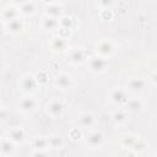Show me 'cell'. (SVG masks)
<instances>
[{
    "mask_svg": "<svg viewBox=\"0 0 157 157\" xmlns=\"http://www.w3.org/2000/svg\"><path fill=\"white\" fill-rule=\"evenodd\" d=\"M88 66L93 72H103L108 66V61L103 56H93L90 59Z\"/></svg>",
    "mask_w": 157,
    "mask_h": 157,
    "instance_id": "1",
    "label": "cell"
},
{
    "mask_svg": "<svg viewBox=\"0 0 157 157\" xmlns=\"http://www.w3.org/2000/svg\"><path fill=\"white\" fill-rule=\"evenodd\" d=\"M110 101L115 104H125L128 102L126 91L121 87H114L110 91Z\"/></svg>",
    "mask_w": 157,
    "mask_h": 157,
    "instance_id": "2",
    "label": "cell"
},
{
    "mask_svg": "<svg viewBox=\"0 0 157 157\" xmlns=\"http://www.w3.org/2000/svg\"><path fill=\"white\" fill-rule=\"evenodd\" d=\"M54 85L60 90H69L72 86V77L67 74H59L54 80Z\"/></svg>",
    "mask_w": 157,
    "mask_h": 157,
    "instance_id": "3",
    "label": "cell"
},
{
    "mask_svg": "<svg viewBox=\"0 0 157 157\" xmlns=\"http://www.w3.org/2000/svg\"><path fill=\"white\" fill-rule=\"evenodd\" d=\"M103 134L101 131H92L87 135V145L92 148H97V147H101L102 144H103Z\"/></svg>",
    "mask_w": 157,
    "mask_h": 157,
    "instance_id": "4",
    "label": "cell"
},
{
    "mask_svg": "<svg viewBox=\"0 0 157 157\" xmlns=\"http://www.w3.org/2000/svg\"><path fill=\"white\" fill-rule=\"evenodd\" d=\"M126 87L131 92H142L146 88V81L140 77H132L128 81Z\"/></svg>",
    "mask_w": 157,
    "mask_h": 157,
    "instance_id": "5",
    "label": "cell"
},
{
    "mask_svg": "<svg viewBox=\"0 0 157 157\" xmlns=\"http://www.w3.org/2000/svg\"><path fill=\"white\" fill-rule=\"evenodd\" d=\"M37 85H38L37 83V80L32 75H26L22 78V81H21V87H22V90L25 92H33L34 88L37 87Z\"/></svg>",
    "mask_w": 157,
    "mask_h": 157,
    "instance_id": "6",
    "label": "cell"
},
{
    "mask_svg": "<svg viewBox=\"0 0 157 157\" xmlns=\"http://www.w3.org/2000/svg\"><path fill=\"white\" fill-rule=\"evenodd\" d=\"M63 112H64V105H63V103L60 101L54 99L48 104V113L52 117L58 118V117H60L63 114Z\"/></svg>",
    "mask_w": 157,
    "mask_h": 157,
    "instance_id": "7",
    "label": "cell"
},
{
    "mask_svg": "<svg viewBox=\"0 0 157 157\" xmlns=\"http://www.w3.org/2000/svg\"><path fill=\"white\" fill-rule=\"evenodd\" d=\"M97 50L98 53L104 58V56H108L112 54L113 52V44L108 40V39H102L98 44H97Z\"/></svg>",
    "mask_w": 157,
    "mask_h": 157,
    "instance_id": "8",
    "label": "cell"
},
{
    "mask_svg": "<svg viewBox=\"0 0 157 157\" xmlns=\"http://www.w3.org/2000/svg\"><path fill=\"white\" fill-rule=\"evenodd\" d=\"M86 60V54L82 49H74L70 52V61L74 64H82Z\"/></svg>",
    "mask_w": 157,
    "mask_h": 157,
    "instance_id": "9",
    "label": "cell"
},
{
    "mask_svg": "<svg viewBox=\"0 0 157 157\" xmlns=\"http://www.w3.org/2000/svg\"><path fill=\"white\" fill-rule=\"evenodd\" d=\"M36 108V101L31 97H25L21 99L20 102V109L25 113H28V112H32L33 109Z\"/></svg>",
    "mask_w": 157,
    "mask_h": 157,
    "instance_id": "10",
    "label": "cell"
},
{
    "mask_svg": "<svg viewBox=\"0 0 157 157\" xmlns=\"http://www.w3.org/2000/svg\"><path fill=\"white\" fill-rule=\"evenodd\" d=\"M22 28H23V23L18 18H12V20L7 21V23H6V29L11 33H18Z\"/></svg>",
    "mask_w": 157,
    "mask_h": 157,
    "instance_id": "11",
    "label": "cell"
},
{
    "mask_svg": "<svg viewBox=\"0 0 157 157\" xmlns=\"http://www.w3.org/2000/svg\"><path fill=\"white\" fill-rule=\"evenodd\" d=\"M52 47H53L55 50H64V49H66V47H67L66 38H64V37H61V36H55V37H53V39H52Z\"/></svg>",
    "mask_w": 157,
    "mask_h": 157,
    "instance_id": "12",
    "label": "cell"
},
{
    "mask_svg": "<svg viewBox=\"0 0 157 157\" xmlns=\"http://www.w3.org/2000/svg\"><path fill=\"white\" fill-rule=\"evenodd\" d=\"M10 140L12 142H22L25 140V131L21 128H15L10 131Z\"/></svg>",
    "mask_w": 157,
    "mask_h": 157,
    "instance_id": "13",
    "label": "cell"
},
{
    "mask_svg": "<svg viewBox=\"0 0 157 157\" xmlns=\"http://www.w3.org/2000/svg\"><path fill=\"white\" fill-rule=\"evenodd\" d=\"M42 26H43L44 29L52 31V29H55V28L59 26V21H58L55 17L47 16L45 18H43V23H42Z\"/></svg>",
    "mask_w": 157,
    "mask_h": 157,
    "instance_id": "14",
    "label": "cell"
},
{
    "mask_svg": "<svg viewBox=\"0 0 157 157\" xmlns=\"http://www.w3.org/2000/svg\"><path fill=\"white\" fill-rule=\"evenodd\" d=\"M0 152L5 156L13 153V144L10 142V140H2L0 142Z\"/></svg>",
    "mask_w": 157,
    "mask_h": 157,
    "instance_id": "15",
    "label": "cell"
},
{
    "mask_svg": "<svg viewBox=\"0 0 157 157\" xmlns=\"http://www.w3.org/2000/svg\"><path fill=\"white\" fill-rule=\"evenodd\" d=\"M80 124L82 126L91 128L94 124V117H93V114H91V113H83L80 117Z\"/></svg>",
    "mask_w": 157,
    "mask_h": 157,
    "instance_id": "16",
    "label": "cell"
},
{
    "mask_svg": "<svg viewBox=\"0 0 157 157\" xmlns=\"http://www.w3.org/2000/svg\"><path fill=\"white\" fill-rule=\"evenodd\" d=\"M34 10H36V5H34V2L33 1H26L25 4H22L21 5V12L23 13V15H26V16H28V15H32L33 12H34Z\"/></svg>",
    "mask_w": 157,
    "mask_h": 157,
    "instance_id": "17",
    "label": "cell"
},
{
    "mask_svg": "<svg viewBox=\"0 0 157 157\" xmlns=\"http://www.w3.org/2000/svg\"><path fill=\"white\" fill-rule=\"evenodd\" d=\"M128 105V108L132 112H137V110H141L142 108V101L139 99V98H134V99H128V102L125 103Z\"/></svg>",
    "mask_w": 157,
    "mask_h": 157,
    "instance_id": "18",
    "label": "cell"
},
{
    "mask_svg": "<svg viewBox=\"0 0 157 157\" xmlns=\"http://www.w3.org/2000/svg\"><path fill=\"white\" fill-rule=\"evenodd\" d=\"M61 12H63V10H61V7L59 5H49L47 7V15L48 16H52V17L56 18V17H59L61 15Z\"/></svg>",
    "mask_w": 157,
    "mask_h": 157,
    "instance_id": "19",
    "label": "cell"
},
{
    "mask_svg": "<svg viewBox=\"0 0 157 157\" xmlns=\"http://www.w3.org/2000/svg\"><path fill=\"white\" fill-rule=\"evenodd\" d=\"M16 15H17V11L15 7L10 6V7H6L4 11H2V17L6 20V21H10L12 18H16Z\"/></svg>",
    "mask_w": 157,
    "mask_h": 157,
    "instance_id": "20",
    "label": "cell"
},
{
    "mask_svg": "<svg viewBox=\"0 0 157 157\" xmlns=\"http://www.w3.org/2000/svg\"><path fill=\"white\" fill-rule=\"evenodd\" d=\"M113 120H114L115 123H118V124H124V123L128 120V115H126L125 112L118 110V112H115V113L113 114Z\"/></svg>",
    "mask_w": 157,
    "mask_h": 157,
    "instance_id": "21",
    "label": "cell"
},
{
    "mask_svg": "<svg viewBox=\"0 0 157 157\" xmlns=\"http://www.w3.org/2000/svg\"><path fill=\"white\" fill-rule=\"evenodd\" d=\"M33 146L36 148H38V150H44V148H47L49 146V141L45 137H37L34 144H33Z\"/></svg>",
    "mask_w": 157,
    "mask_h": 157,
    "instance_id": "22",
    "label": "cell"
},
{
    "mask_svg": "<svg viewBox=\"0 0 157 157\" xmlns=\"http://www.w3.org/2000/svg\"><path fill=\"white\" fill-rule=\"evenodd\" d=\"M48 141H49V145L53 148H60L63 146V139L60 136H52Z\"/></svg>",
    "mask_w": 157,
    "mask_h": 157,
    "instance_id": "23",
    "label": "cell"
},
{
    "mask_svg": "<svg viewBox=\"0 0 157 157\" xmlns=\"http://www.w3.org/2000/svg\"><path fill=\"white\" fill-rule=\"evenodd\" d=\"M59 25L61 26V28L70 29V28H71V26H72V21H71V18H70V17L64 16V17H61V18L59 20Z\"/></svg>",
    "mask_w": 157,
    "mask_h": 157,
    "instance_id": "24",
    "label": "cell"
},
{
    "mask_svg": "<svg viewBox=\"0 0 157 157\" xmlns=\"http://www.w3.org/2000/svg\"><path fill=\"white\" fill-rule=\"evenodd\" d=\"M34 77L37 80V83H45L48 81V75L45 71H39Z\"/></svg>",
    "mask_w": 157,
    "mask_h": 157,
    "instance_id": "25",
    "label": "cell"
},
{
    "mask_svg": "<svg viewBox=\"0 0 157 157\" xmlns=\"http://www.w3.org/2000/svg\"><path fill=\"white\" fill-rule=\"evenodd\" d=\"M135 151H137V152H141V151H144L145 148H146V144L144 142V141H136L135 140V142H134V145L131 146Z\"/></svg>",
    "mask_w": 157,
    "mask_h": 157,
    "instance_id": "26",
    "label": "cell"
},
{
    "mask_svg": "<svg viewBox=\"0 0 157 157\" xmlns=\"http://www.w3.org/2000/svg\"><path fill=\"white\" fill-rule=\"evenodd\" d=\"M98 2L103 9H109L114 4V0H98Z\"/></svg>",
    "mask_w": 157,
    "mask_h": 157,
    "instance_id": "27",
    "label": "cell"
},
{
    "mask_svg": "<svg viewBox=\"0 0 157 157\" xmlns=\"http://www.w3.org/2000/svg\"><path fill=\"white\" fill-rule=\"evenodd\" d=\"M134 142H135V139L131 137V136H126V137H124V140H123V144H124L125 146H128V147H131V146L134 145Z\"/></svg>",
    "mask_w": 157,
    "mask_h": 157,
    "instance_id": "28",
    "label": "cell"
},
{
    "mask_svg": "<svg viewBox=\"0 0 157 157\" xmlns=\"http://www.w3.org/2000/svg\"><path fill=\"white\" fill-rule=\"evenodd\" d=\"M70 137H71L72 140H78V139L81 137V132L78 131V129H74V130H71V132H70Z\"/></svg>",
    "mask_w": 157,
    "mask_h": 157,
    "instance_id": "29",
    "label": "cell"
},
{
    "mask_svg": "<svg viewBox=\"0 0 157 157\" xmlns=\"http://www.w3.org/2000/svg\"><path fill=\"white\" fill-rule=\"evenodd\" d=\"M102 18H103V20H110V18H112V12H110V10L104 9V10L102 11Z\"/></svg>",
    "mask_w": 157,
    "mask_h": 157,
    "instance_id": "30",
    "label": "cell"
},
{
    "mask_svg": "<svg viewBox=\"0 0 157 157\" xmlns=\"http://www.w3.org/2000/svg\"><path fill=\"white\" fill-rule=\"evenodd\" d=\"M13 1H15V2H17V4H21V5H22V4H25V2H26V1H28V0H13Z\"/></svg>",
    "mask_w": 157,
    "mask_h": 157,
    "instance_id": "31",
    "label": "cell"
},
{
    "mask_svg": "<svg viewBox=\"0 0 157 157\" xmlns=\"http://www.w3.org/2000/svg\"><path fill=\"white\" fill-rule=\"evenodd\" d=\"M4 31H5V28H4V26H2V25H0V36H2V33H4Z\"/></svg>",
    "mask_w": 157,
    "mask_h": 157,
    "instance_id": "32",
    "label": "cell"
},
{
    "mask_svg": "<svg viewBox=\"0 0 157 157\" xmlns=\"http://www.w3.org/2000/svg\"><path fill=\"white\" fill-rule=\"evenodd\" d=\"M43 1H53V0H43Z\"/></svg>",
    "mask_w": 157,
    "mask_h": 157,
    "instance_id": "33",
    "label": "cell"
}]
</instances>
